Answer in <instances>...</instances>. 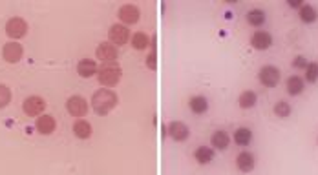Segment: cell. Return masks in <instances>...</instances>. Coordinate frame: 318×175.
<instances>
[{
	"instance_id": "cell-11",
	"label": "cell",
	"mask_w": 318,
	"mask_h": 175,
	"mask_svg": "<svg viewBox=\"0 0 318 175\" xmlns=\"http://www.w3.org/2000/svg\"><path fill=\"white\" fill-rule=\"evenodd\" d=\"M99 60L103 62H113L117 59V48L113 46L112 42H101L97 46V51H95Z\"/></svg>"
},
{
	"instance_id": "cell-15",
	"label": "cell",
	"mask_w": 318,
	"mask_h": 175,
	"mask_svg": "<svg viewBox=\"0 0 318 175\" xmlns=\"http://www.w3.org/2000/svg\"><path fill=\"white\" fill-rule=\"evenodd\" d=\"M211 144L212 148H216V150H227L230 144V137L227 132H223V129H218V132H214L211 137Z\"/></svg>"
},
{
	"instance_id": "cell-22",
	"label": "cell",
	"mask_w": 318,
	"mask_h": 175,
	"mask_svg": "<svg viewBox=\"0 0 318 175\" xmlns=\"http://www.w3.org/2000/svg\"><path fill=\"white\" fill-rule=\"evenodd\" d=\"M256 101H258L256 93L249 92V90H247V92H244L238 97V104H240V108H242V110H251V108H254V106H256Z\"/></svg>"
},
{
	"instance_id": "cell-3",
	"label": "cell",
	"mask_w": 318,
	"mask_h": 175,
	"mask_svg": "<svg viewBox=\"0 0 318 175\" xmlns=\"http://www.w3.org/2000/svg\"><path fill=\"white\" fill-rule=\"evenodd\" d=\"M282 78V73L280 69L276 68V66H263L262 69H260V73H258V80H260V84L265 88H276L278 86V82H280Z\"/></svg>"
},
{
	"instance_id": "cell-19",
	"label": "cell",
	"mask_w": 318,
	"mask_h": 175,
	"mask_svg": "<svg viewBox=\"0 0 318 175\" xmlns=\"http://www.w3.org/2000/svg\"><path fill=\"white\" fill-rule=\"evenodd\" d=\"M194 159H196L200 164H209V162L214 159V150L207 146H197L194 150Z\"/></svg>"
},
{
	"instance_id": "cell-24",
	"label": "cell",
	"mask_w": 318,
	"mask_h": 175,
	"mask_svg": "<svg viewBox=\"0 0 318 175\" xmlns=\"http://www.w3.org/2000/svg\"><path fill=\"white\" fill-rule=\"evenodd\" d=\"M247 24H251L253 28H260L265 24V11L263 10H251L247 13Z\"/></svg>"
},
{
	"instance_id": "cell-1",
	"label": "cell",
	"mask_w": 318,
	"mask_h": 175,
	"mask_svg": "<svg viewBox=\"0 0 318 175\" xmlns=\"http://www.w3.org/2000/svg\"><path fill=\"white\" fill-rule=\"evenodd\" d=\"M117 102L119 99L112 90H97L92 97V108L97 115H106L117 106Z\"/></svg>"
},
{
	"instance_id": "cell-21",
	"label": "cell",
	"mask_w": 318,
	"mask_h": 175,
	"mask_svg": "<svg viewBox=\"0 0 318 175\" xmlns=\"http://www.w3.org/2000/svg\"><path fill=\"white\" fill-rule=\"evenodd\" d=\"M298 17H300V20H302V22H305V24H313L314 20L318 19V13H316V10H314L313 6L304 4V6H302V8L298 10Z\"/></svg>"
},
{
	"instance_id": "cell-30",
	"label": "cell",
	"mask_w": 318,
	"mask_h": 175,
	"mask_svg": "<svg viewBox=\"0 0 318 175\" xmlns=\"http://www.w3.org/2000/svg\"><path fill=\"white\" fill-rule=\"evenodd\" d=\"M146 66H148L150 69H155L157 68V64H155V51H152L148 57H146Z\"/></svg>"
},
{
	"instance_id": "cell-17",
	"label": "cell",
	"mask_w": 318,
	"mask_h": 175,
	"mask_svg": "<svg viewBox=\"0 0 318 175\" xmlns=\"http://www.w3.org/2000/svg\"><path fill=\"white\" fill-rule=\"evenodd\" d=\"M77 73L85 78H90L92 75H95L97 73V64H95V60H90V59L79 60V64H77Z\"/></svg>"
},
{
	"instance_id": "cell-10",
	"label": "cell",
	"mask_w": 318,
	"mask_h": 175,
	"mask_svg": "<svg viewBox=\"0 0 318 175\" xmlns=\"http://www.w3.org/2000/svg\"><path fill=\"white\" fill-rule=\"evenodd\" d=\"M169 135L174 139V141H178V143H183V141H187L188 135H190V129L185 122H179V120H174L169 124Z\"/></svg>"
},
{
	"instance_id": "cell-20",
	"label": "cell",
	"mask_w": 318,
	"mask_h": 175,
	"mask_svg": "<svg viewBox=\"0 0 318 175\" xmlns=\"http://www.w3.org/2000/svg\"><path fill=\"white\" fill-rule=\"evenodd\" d=\"M253 141V132L249 128H238L234 132V143L238 146H249Z\"/></svg>"
},
{
	"instance_id": "cell-9",
	"label": "cell",
	"mask_w": 318,
	"mask_h": 175,
	"mask_svg": "<svg viewBox=\"0 0 318 175\" xmlns=\"http://www.w3.org/2000/svg\"><path fill=\"white\" fill-rule=\"evenodd\" d=\"M251 46L258 51H265L272 46V37L269 31H254L251 37Z\"/></svg>"
},
{
	"instance_id": "cell-27",
	"label": "cell",
	"mask_w": 318,
	"mask_h": 175,
	"mask_svg": "<svg viewBox=\"0 0 318 175\" xmlns=\"http://www.w3.org/2000/svg\"><path fill=\"white\" fill-rule=\"evenodd\" d=\"M318 80V64L316 62H309L305 68V82L314 84Z\"/></svg>"
},
{
	"instance_id": "cell-6",
	"label": "cell",
	"mask_w": 318,
	"mask_h": 175,
	"mask_svg": "<svg viewBox=\"0 0 318 175\" xmlns=\"http://www.w3.org/2000/svg\"><path fill=\"white\" fill-rule=\"evenodd\" d=\"M6 33H8V37L11 38H22L24 35L28 33V22L24 19H19V17L10 19L8 24H6Z\"/></svg>"
},
{
	"instance_id": "cell-2",
	"label": "cell",
	"mask_w": 318,
	"mask_h": 175,
	"mask_svg": "<svg viewBox=\"0 0 318 175\" xmlns=\"http://www.w3.org/2000/svg\"><path fill=\"white\" fill-rule=\"evenodd\" d=\"M121 68L117 64H113V62H108V64H104L103 68L99 69L97 73V78H99V84H103V86H115L119 80H121Z\"/></svg>"
},
{
	"instance_id": "cell-8",
	"label": "cell",
	"mask_w": 318,
	"mask_h": 175,
	"mask_svg": "<svg viewBox=\"0 0 318 175\" xmlns=\"http://www.w3.org/2000/svg\"><path fill=\"white\" fill-rule=\"evenodd\" d=\"M22 53H24L22 46H20L19 42H8V44H4V50H2V57L10 64H17L22 59Z\"/></svg>"
},
{
	"instance_id": "cell-5",
	"label": "cell",
	"mask_w": 318,
	"mask_h": 175,
	"mask_svg": "<svg viewBox=\"0 0 318 175\" xmlns=\"http://www.w3.org/2000/svg\"><path fill=\"white\" fill-rule=\"evenodd\" d=\"M66 110L71 117H85L88 113V102L81 95H73L66 101Z\"/></svg>"
},
{
	"instance_id": "cell-7",
	"label": "cell",
	"mask_w": 318,
	"mask_h": 175,
	"mask_svg": "<svg viewBox=\"0 0 318 175\" xmlns=\"http://www.w3.org/2000/svg\"><path fill=\"white\" fill-rule=\"evenodd\" d=\"M108 38H110V42H112L113 46H123L130 38V31L123 24H113L112 28H110V31H108Z\"/></svg>"
},
{
	"instance_id": "cell-26",
	"label": "cell",
	"mask_w": 318,
	"mask_h": 175,
	"mask_svg": "<svg viewBox=\"0 0 318 175\" xmlns=\"http://www.w3.org/2000/svg\"><path fill=\"white\" fill-rule=\"evenodd\" d=\"M274 115L280 117V119H286L291 115V104H287L286 101H280L274 104Z\"/></svg>"
},
{
	"instance_id": "cell-18",
	"label": "cell",
	"mask_w": 318,
	"mask_h": 175,
	"mask_svg": "<svg viewBox=\"0 0 318 175\" xmlns=\"http://www.w3.org/2000/svg\"><path fill=\"white\" fill-rule=\"evenodd\" d=\"M188 108L192 110V113H196V115H202L209 110V101H207L203 95H194V97L188 101Z\"/></svg>"
},
{
	"instance_id": "cell-28",
	"label": "cell",
	"mask_w": 318,
	"mask_h": 175,
	"mask_svg": "<svg viewBox=\"0 0 318 175\" xmlns=\"http://www.w3.org/2000/svg\"><path fill=\"white\" fill-rule=\"evenodd\" d=\"M11 102V92L6 84H0V110L6 108Z\"/></svg>"
},
{
	"instance_id": "cell-14",
	"label": "cell",
	"mask_w": 318,
	"mask_h": 175,
	"mask_svg": "<svg viewBox=\"0 0 318 175\" xmlns=\"http://www.w3.org/2000/svg\"><path fill=\"white\" fill-rule=\"evenodd\" d=\"M254 164H256V162H254V155L251 152H242L236 157V166H238V170L244 171V173L253 171Z\"/></svg>"
},
{
	"instance_id": "cell-29",
	"label": "cell",
	"mask_w": 318,
	"mask_h": 175,
	"mask_svg": "<svg viewBox=\"0 0 318 175\" xmlns=\"http://www.w3.org/2000/svg\"><path fill=\"white\" fill-rule=\"evenodd\" d=\"M307 60H305V57H302V55H298L296 57L295 60H293V66H295V68H298V69H305L307 68Z\"/></svg>"
},
{
	"instance_id": "cell-31",
	"label": "cell",
	"mask_w": 318,
	"mask_h": 175,
	"mask_svg": "<svg viewBox=\"0 0 318 175\" xmlns=\"http://www.w3.org/2000/svg\"><path fill=\"white\" fill-rule=\"evenodd\" d=\"M287 4H289L291 8H298V10L302 8V6H304V4H302V0H289Z\"/></svg>"
},
{
	"instance_id": "cell-13",
	"label": "cell",
	"mask_w": 318,
	"mask_h": 175,
	"mask_svg": "<svg viewBox=\"0 0 318 175\" xmlns=\"http://www.w3.org/2000/svg\"><path fill=\"white\" fill-rule=\"evenodd\" d=\"M55 119H53L52 115H41L37 119V122H35V129H37L38 134H43V135H50L55 132Z\"/></svg>"
},
{
	"instance_id": "cell-4",
	"label": "cell",
	"mask_w": 318,
	"mask_h": 175,
	"mask_svg": "<svg viewBox=\"0 0 318 175\" xmlns=\"http://www.w3.org/2000/svg\"><path fill=\"white\" fill-rule=\"evenodd\" d=\"M44 108H46V101L43 97H38V95H31L24 101L22 104V110L26 115L29 117H37V115H43Z\"/></svg>"
},
{
	"instance_id": "cell-23",
	"label": "cell",
	"mask_w": 318,
	"mask_h": 175,
	"mask_svg": "<svg viewBox=\"0 0 318 175\" xmlns=\"http://www.w3.org/2000/svg\"><path fill=\"white\" fill-rule=\"evenodd\" d=\"M73 134L75 137H79V139H90L92 137V126H90V122H86V120H75Z\"/></svg>"
},
{
	"instance_id": "cell-16",
	"label": "cell",
	"mask_w": 318,
	"mask_h": 175,
	"mask_svg": "<svg viewBox=\"0 0 318 175\" xmlns=\"http://www.w3.org/2000/svg\"><path fill=\"white\" fill-rule=\"evenodd\" d=\"M286 88H287V93H289V95L296 97V95H300V93L304 92L305 82H304V78H302V77H298V75H293V77L287 78Z\"/></svg>"
},
{
	"instance_id": "cell-25",
	"label": "cell",
	"mask_w": 318,
	"mask_h": 175,
	"mask_svg": "<svg viewBox=\"0 0 318 175\" xmlns=\"http://www.w3.org/2000/svg\"><path fill=\"white\" fill-rule=\"evenodd\" d=\"M148 44H150V38H148V35L146 33H136L134 37H132V46L136 48L137 51H143V50H146L148 48Z\"/></svg>"
},
{
	"instance_id": "cell-12",
	"label": "cell",
	"mask_w": 318,
	"mask_h": 175,
	"mask_svg": "<svg viewBox=\"0 0 318 175\" xmlns=\"http://www.w3.org/2000/svg\"><path fill=\"white\" fill-rule=\"evenodd\" d=\"M119 19L123 24H136L139 20V10L134 4H125L119 10Z\"/></svg>"
}]
</instances>
